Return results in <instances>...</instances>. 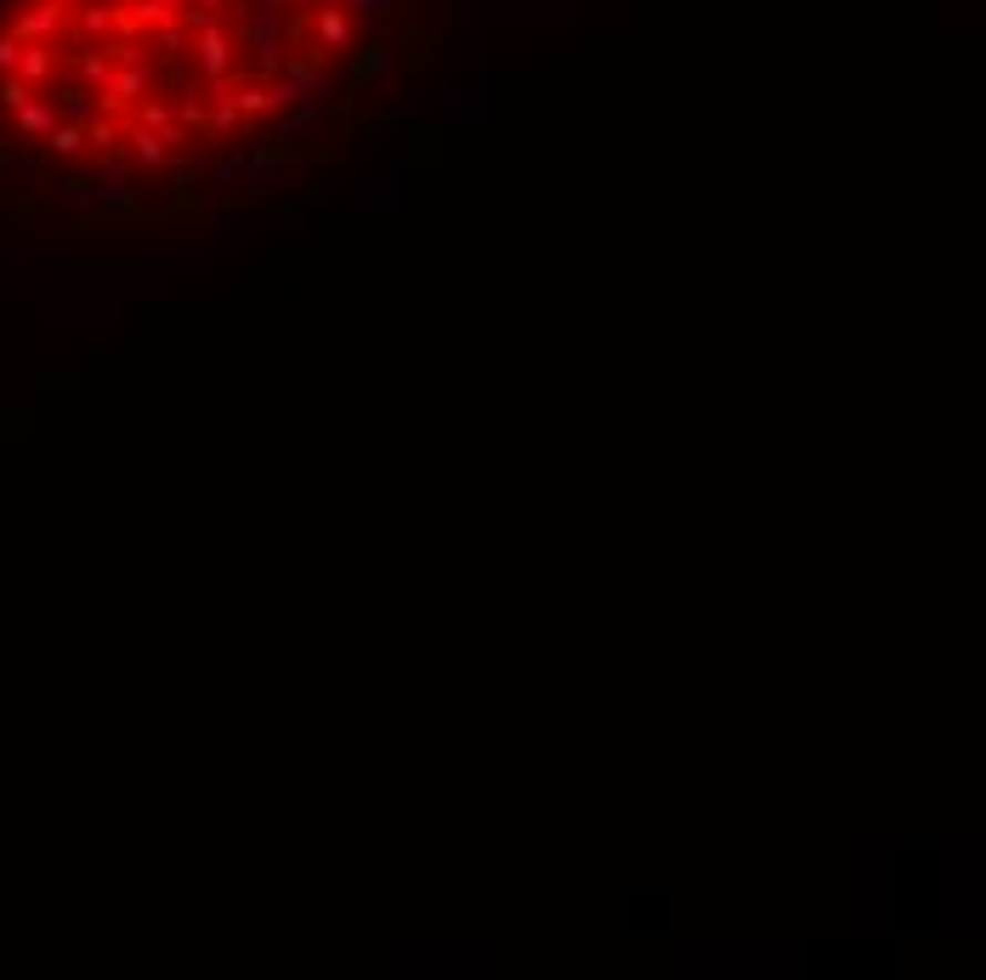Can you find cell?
Masks as SVG:
<instances>
[{
  "mask_svg": "<svg viewBox=\"0 0 986 980\" xmlns=\"http://www.w3.org/2000/svg\"><path fill=\"white\" fill-rule=\"evenodd\" d=\"M12 114H18V136H45V131L58 125V109L45 103V96H29V103L12 109Z\"/></svg>",
  "mask_w": 986,
  "mask_h": 980,
  "instance_id": "6da1fadb",
  "label": "cell"
},
{
  "mask_svg": "<svg viewBox=\"0 0 986 980\" xmlns=\"http://www.w3.org/2000/svg\"><path fill=\"white\" fill-rule=\"evenodd\" d=\"M45 154L52 159H80L85 154V131L80 125H52L45 131Z\"/></svg>",
  "mask_w": 986,
  "mask_h": 980,
  "instance_id": "7a4b0ae2",
  "label": "cell"
}]
</instances>
